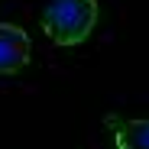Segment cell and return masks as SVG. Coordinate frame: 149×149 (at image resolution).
I'll return each mask as SVG.
<instances>
[{
    "label": "cell",
    "mask_w": 149,
    "mask_h": 149,
    "mask_svg": "<svg viewBox=\"0 0 149 149\" xmlns=\"http://www.w3.org/2000/svg\"><path fill=\"white\" fill-rule=\"evenodd\" d=\"M97 0H49V7L42 10V33L49 42H55L62 49L81 45L94 26H97Z\"/></svg>",
    "instance_id": "cell-1"
},
{
    "label": "cell",
    "mask_w": 149,
    "mask_h": 149,
    "mask_svg": "<svg viewBox=\"0 0 149 149\" xmlns=\"http://www.w3.org/2000/svg\"><path fill=\"white\" fill-rule=\"evenodd\" d=\"M33 58V42L26 29L0 23V74H19Z\"/></svg>",
    "instance_id": "cell-2"
},
{
    "label": "cell",
    "mask_w": 149,
    "mask_h": 149,
    "mask_svg": "<svg viewBox=\"0 0 149 149\" xmlns=\"http://www.w3.org/2000/svg\"><path fill=\"white\" fill-rule=\"evenodd\" d=\"M117 149H149V120H123L113 130Z\"/></svg>",
    "instance_id": "cell-3"
}]
</instances>
